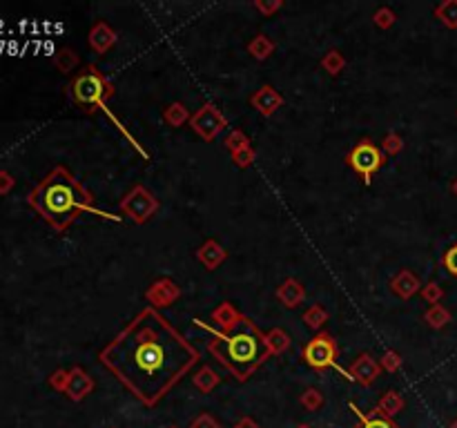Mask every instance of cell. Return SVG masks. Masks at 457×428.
<instances>
[{
    "label": "cell",
    "instance_id": "15",
    "mask_svg": "<svg viewBox=\"0 0 457 428\" xmlns=\"http://www.w3.org/2000/svg\"><path fill=\"white\" fill-rule=\"evenodd\" d=\"M384 148H386L388 152H397V150H400V138H397V136H386V138H384Z\"/></svg>",
    "mask_w": 457,
    "mask_h": 428
},
{
    "label": "cell",
    "instance_id": "10",
    "mask_svg": "<svg viewBox=\"0 0 457 428\" xmlns=\"http://www.w3.org/2000/svg\"><path fill=\"white\" fill-rule=\"evenodd\" d=\"M377 373H380V368H377V363L368 355H361L359 361L353 366V375L364 384H370L373 379L377 377Z\"/></svg>",
    "mask_w": 457,
    "mask_h": 428
},
{
    "label": "cell",
    "instance_id": "14",
    "mask_svg": "<svg viewBox=\"0 0 457 428\" xmlns=\"http://www.w3.org/2000/svg\"><path fill=\"white\" fill-rule=\"evenodd\" d=\"M444 268L448 270V275H453V277H457V243L455 246H451L446 252H444Z\"/></svg>",
    "mask_w": 457,
    "mask_h": 428
},
{
    "label": "cell",
    "instance_id": "12",
    "mask_svg": "<svg viewBox=\"0 0 457 428\" xmlns=\"http://www.w3.org/2000/svg\"><path fill=\"white\" fill-rule=\"evenodd\" d=\"M252 103H255V105L261 109V112L272 114L275 109H277V105L281 103V99H279L277 94L272 92V87H263V89L257 94V97H255V101H252Z\"/></svg>",
    "mask_w": 457,
    "mask_h": 428
},
{
    "label": "cell",
    "instance_id": "8",
    "mask_svg": "<svg viewBox=\"0 0 457 428\" xmlns=\"http://www.w3.org/2000/svg\"><path fill=\"white\" fill-rule=\"evenodd\" d=\"M224 119L219 116L214 109L210 107V105H206L201 109V112L192 119V128L203 136V138H214V134L219 132V130H224Z\"/></svg>",
    "mask_w": 457,
    "mask_h": 428
},
{
    "label": "cell",
    "instance_id": "1",
    "mask_svg": "<svg viewBox=\"0 0 457 428\" xmlns=\"http://www.w3.org/2000/svg\"><path fill=\"white\" fill-rule=\"evenodd\" d=\"M201 359V353L154 310H141L101 353V363L141 402L156 404Z\"/></svg>",
    "mask_w": 457,
    "mask_h": 428
},
{
    "label": "cell",
    "instance_id": "11",
    "mask_svg": "<svg viewBox=\"0 0 457 428\" xmlns=\"http://www.w3.org/2000/svg\"><path fill=\"white\" fill-rule=\"evenodd\" d=\"M279 299L283 301V304H286L288 308H292V306H297L299 301L304 299V288L302 285H299L297 281H286L281 285V290H279Z\"/></svg>",
    "mask_w": 457,
    "mask_h": 428
},
{
    "label": "cell",
    "instance_id": "5",
    "mask_svg": "<svg viewBox=\"0 0 457 428\" xmlns=\"http://www.w3.org/2000/svg\"><path fill=\"white\" fill-rule=\"evenodd\" d=\"M348 165L357 174H361L364 183H370L373 174L384 165V154L373 141L364 138V141H359L357 146L353 148V152L348 154Z\"/></svg>",
    "mask_w": 457,
    "mask_h": 428
},
{
    "label": "cell",
    "instance_id": "4",
    "mask_svg": "<svg viewBox=\"0 0 457 428\" xmlns=\"http://www.w3.org/2000/svg\"><path fill=\"white\" fill-rule=\"evenodd\" d=\"M112 94H114L112 85L105 81L103 74L94 65H89L83 74H78L72 83L74 101L81 103V105H87V107H92V105L103 107L105 101L112 97Z\"/></svg>",
    "mask_w": 457,
    "mask_h": 428
},
{
    "label": "cell",
    "instance_id": "13",
    "mask_svg": "<svg viewBox=\"0 0 457 428\" xmlns=\"http://www.w3.org/2000/svg\"><path fill=\"white\" fill-rule=\"evenodd\" d=\"M351 408L355 410V413L359 415V424L357 428H397L395 424H392L390 419L382 417V415H361L359 410L355 408V404H351Z\"/></svg>",
    "mask_w": 457,
    "mask_h": 428
},
{
    "label": "cell",
    "instance_id": "3",
    "mask_svg": "<svg viewBox=\"0 0 457 428\" xmlns=\"http://www.w3.org/2000/svg\"><path fill=\"white\" fill-rule=\"evenodd\" d=\"M208 351L236 379H248L268 359L270 346L248 317H236L224 332H212Z\"/></svg>",
    "mask_w": 457,
    "mask_h": 428
},
{
    "label": "cell",
    "instance_id": "2",
    "mask_svg": "<svg viewBox=\"0 0 457 428\" xmlns=\"http://www.w3.org/2000/svg\"><path fill=\"white\" fill-rule=\"evenodd\" d=\"M29 203L58 232L74 224L85 210H94L89 190L78 183L65 168H56L47 174L45 181L29 194Z\"/></svg>",
    "mask_w": 457,
    "mask_h": 428
},
{
    "label": "cell",
    "instance_id": "6",
    "mask_svg": "<svg viewBox=\"0 0 457 428\" xmlns=\"http://www.w3.org/2000/svg\"><path fill=\"white\" fill-rule=\"evenodd\" d=\"M337 346L330 335H317L304 346V359L312 368H337Z\"/></svg>",
    "mask_w": 457,
    "mask_h": 428
},
{
    "label": "cell",
    "instance_id": "9",
    "mask_svg": "<svg viewBox=\"0 0 457 428\" xmlns=\"http://www.w3.org/2000/svg\"><path fill=\"white\" fill-rule=\"evenodd\" d=\"M89 43H92V47H94V50H97L99 54H103L105 50H109V47H112V43H114V31L109 29L105 23H99L97 27H94V31H92Z\"/></svg>",
    "mask_w": 457,
    "mask_h": 428
},
{
    "label": "cell",
    "instance_id": "7",
    "mask_svg": "<svg viewBox=\"0 0 457 428\" xmlns=\"http://www.w3.org/2000/svg\"><path fill=\"white\" fill-rule=\"evenodd\" d=\"M121 205L134 221H145L156 210V201L152 199V194L145 187H134Z\"/></svg>",
    "mask_w": 457,
    "mask_h": 428
}]
</instances>
